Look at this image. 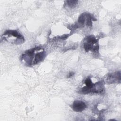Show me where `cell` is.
<instances>
[{
	"label": "cell",
	"mask_w": 121,
	"mask_h": 121,
	"mask_svg": "<svg viewBox=\"0 0 121 121\" xmlns=\"http://www.w3.org/2000/svg\"><path fill=\"white\" fill-rule=\"evenodd\" d=\"M46 56V52L42 47L37 46L26 51L21 56V60L29 67L37 64L43 61Z\"/></svg>",
	"instance_id": "6da1fadb"
},
{
	"label": "cell",
	"mask_w": 121,
	"mask_h": 121,
	"mask_svg": "<svg viewBox=\"0 0 121 121\" xmlns=\"http://www.w3.org/2000/svg\"><path fill=\"white\" fill-rule=\"evenodd\" d=\"M85 86L82 87L79 93L83 94L94 93L102 94L104 93V83L103 80H100L94 83L90 77L86 78L84 81Z\"/></svg>",
	"instance_id": "7a4b0ae2"
},
{
	"label": "cell",
	"mask_w": 121,
	"mask_h": 121,
	"mask_svg": "<svg viewBox=\"0 0 121 121\" xmlns=\"http://www.w3.org/2000/svg\"><path fill=\"white\" fill-rule=\"evenodd\" d=\"M95 20H96V19L90 14L84 13L79 17L78 23H77L73 26L71 27L74 29L80 27H83L85 25L89 27H91L92 26V21Z\"/></svg>",
	"instance_id": "3957f363"
},
{
	"label": "cell",
	"mask_w": 121,
	"mask_h": 121,
	"mask_svg": "<svg viewBox=\"0 0 121 121\" xmlns=\"http://www.w3.org/2000/svg\"><path fill=\"white\" fill-rule=\"evenodd\" d=\"M84 48L86 52L90 51L94 52H97L99 50L98 40L93 35L86 37L84 39Z\"/></svg>",
	"instance_id": "277c9868"
},
{
	"label": "cell",
	"mask_w": 121,
	"mask_h": 121,
	"mask_svg": "<svg viewBox=\"0 0 121 121\" xmlns=\"http://www.w3.org/2000/svg\"><path fill=\"white\" fill-rule=\"evenodd\" d=\"M2 36L3 38L7 41L9 39H11V38L13 39L15 38L19 44L22 43L24 41V36L17 30H7L3 34Z\"/></svg>",
	"instance_id": "5b68a950"
},
{
	"label": "cell",
	"mask_w": 121,
	"mask_h": 121,
	"mask_svg": "<svg viewBox=\"0 0 121 121\" xmlns=\"http://www.w3.org/2000/svg\"><path fill=\"white\" fill-rule=\"evenodd\" d=\"M121 72L116 71L109 73L106 78V82L108 84L120 83L121 80Z\"/></svg>",
	"instance_id": "8992f818"
},
{
	"label": "cell",
	"mask_w": 121,
	"mask_h": 121,
	"mask_svg": "<svg viewBox=\"0 0 121 121\" xmlns=\"http://www.w3.org/2000/svg\"><path fill=\"white\" fill-rule=\"evenodd\" d=\"M71 108L73 111L77 112H81L86 108V105L85 102L80 100L75 101L71 105Z\"/></svg>",
	"instance_id": "52a82bcc"
},
{
	"label": "cell",
	"mask_w": 121,
	"mask_h": 121,
	"mask_svg": "<svg viewBox=\"0 0 121 121\" xmlns=\"http://www.w3.org/2000/svg\"><path fill=\"white\" fill-rule=\"evenodd\" d=\"M66 2V5L69 7L70 8H72L76 6L78 1V0H67Z\"/></svg>",
	"instance_id": "ba28073f"
},
{
	"label": "cell",
	"mask_w": 121,
	"mask_h": 121,
	"mask_svg": "<svg viewBox=\"0 0 121 121\" xmlns=\"http://www.w3.org/2000/svg\"><path fill=\"white\" fill-rule=\"evenodd\" d=\"M74 72H70L69 73V74L68 75V76H67V78H70L71 77H72L74 75Z\"/></svg>",
	"instance_id": "9c48e42d"
}]
</instances>
